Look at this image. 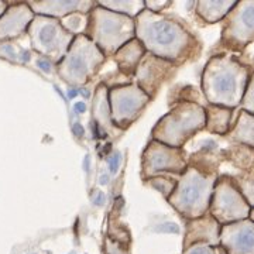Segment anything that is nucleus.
Wrapping results in <instances>:
<instances>
[{
    "label": "nucleus",
    "instance_id": "f3484780",
    "mask_svg": "<svg viewBox=\"0 0 254 254\" xmlns=\"http://www.w3.org/2000/svg\"><path fill=\"white\" fill-rule=\"evenodd\" d=\"M33 9L47 16H65L68 13H83L89 14L91 10L96 6L93 1H43L31 3Z\"/></svg>",
    "mask_w": 254,
    "mask_h": 254
},
{
    "label": "nucleus",
    "instance_id": "1a4fd4ad",
    "mask_svg": "<svg viewBox=\"0 0 254 254\" xmlns=\"http://www.w3.org/2000/svg\"><path fill=\"white\" fill-rule=\"evenodd\" d=\"M30 31L34 48L54 61H63L75 38L55 18L37 17Z\"/></svg>",
    "mask_w": 254,
    "mask_h": 254
},
{
    "label": "nucleus",
    "instance_id": "e433bc0d",
    "mask_svg": "<svg viewBox=\"0 0 254 254\" xmlns=\"http://www.w3.org/2000/svg\"><path fill=\"white\" fill-rule=\"evenodd\" d=\"M83 168H85V171H88V170H89V157H86V158H85V163H83Z\"/></svg>",
    "mask_w": 254,
    "mask_h": 254
},
{
    "label": "nucleus",
    "instance_id": "39448f33",
    "mask_svg": "<svg viewBox=\"0 0 254 254\" xmlns=\"http://www.w3.org/2000/svg\"><path fill=\"white\" fill-rule=\"evenodd\" d=\"M206 127V110L196 102H181L153 128V140L181 148L199 130Z\"/></svg>",
    "mask_w": 254,
    "mask_h": 254
},
{
    "label": "nucleus",
    "instance_id": "7c9ffc66",
    "mask_svg": "<svg viewBox=\"0 0 254 254\" xmlns=\"http://www.w3.org/2000/svg\"><path fill=\"white\" fill-rule=\"evenodd\" d=\"M37 65H38L43 71H46V72H50V71H51V63H50L48 60H38Z\"/></svg>",
    "mask_w": 254,
    "mask_h": 254
},
{
    "label": "nucleus",
    "instance_id": "c756f323",
    "mask_svg": "<svg viewBox=\"0 0 254 254\" xmlns=\"http://www.w3.org/2000/svg\"><path fill=\"white\" fill-rule=\"evenodd\" d=\"M108 164H109L110 173L116 174V171L119 170V164H120V153L119 151L113 153V155L108 160Z\"/></svg>",
    "mask_w": 254,
    "mask_h": 254
},
{
    "label": "nucleus",
    "instance_id": "4c0bfd02",
    "mask_svg": "<svg viewBox=\"0 0 254 254\" xmlns=\"http://www.w3.org/2000/svg\"><path fill=\"white\" fill-rule=\"evenodd\" d=\"M249 219H250V220H252V222L254 223V208L250 209V215H249Z\"/></svg>",
    "mask_w": 254,
    "mask_h": 254
},
{
    "label": "nucleus",
    "instance_id": "9b49d317",
    "mask_svg": "<svg viewBox=\"0 0 254 254\" xmlns=\"http://www.w3.org/2000/svg\"><path fill=\"white\" fill-rule=\"evenodd\" d=\"M188 168V163L182 148H174L153 140L143 153L141 163V177L155 178L165 173L184 174Z\"/></svg>",
    "mask_w": 254,
    "mask_h": 254
},
{
    "label": "nucleus",
    "instance_id": "393cba45",
    "mask_svg": "<svg viewBox=\"0 0 254 254\" xmlns=\"http://www.w3.org/2000/svg\"><path fill=\"white\" fill-rule=\"evenodd\" d=\"M88 21H89V14L72 13L71 16H68L64 20V28L66 31H69L71 34H73V33H82V31H86Z\"/></svg>",
    "mask_w": 254,
    "mask_h": 254
},
{
    "label": "nucleus",
    "instance_id": "412c9836",
    "mask_svg": "<svg viewBox=\"0 0 254 254\" xmlns=\"http://www.w3.org/2000/svg\"><path fill=\"white\" fill-rule=\"evenodd\" d=\"M108 98V88L105 83H102L98 86L96 89V95H95V99H93V115L96 119V126L99 127L100 130L106 134V128L115 126L113 122H112V115H110V105L109 102L106 100Z\"/></svg>",
    "mask_w": 254,
    "mask_h": 254
},
{
    "label": "nucleus",
    "instance_id": "423d86ee",
    "mask_svg": "<svg viewBox=\"0 0 254 254\" xmlns=\"http://www.w3.org/2000/svg\"><path fill=\"white\" fill-rule=\"evenodd\" d=\"M105 57L89 37L79 34L73 38L66 55L60 61V75L69 83L83 85L96 75L105 63Z\"/></svg>",
    "mask_w": 254,
    "mask_h": 254
},
{
    "label": "nucleus",
    "instance_id": "a878e982",
    "mask_svg": "<svg viewBox=\"0 0 254 254\" xmlns=\"http://www.w3.org/2000/svg\"><path fill=\"white\" fill-rule=\"evenodd\" d=\"M148 182H150L151 187H154L155 190H160L164 196L168 199L174 192V190H175L178 181H174V180H170V178H164V177H155V178L148 180Z\"/></svg>",
    "mask_w": 254,
    "mask_h": 254
},
{
    "label": "nucleus",
    "instance_id": "6e6552de",
    "mask_svg": "<svg viewBox=\"0 0 254 254\" xmlns=\"http://www.w3.org/2000/svg\"><path fill=\"white\" fill-rule=\"evenodd\" d=\"M254 43V1H237L223 20L219 46L229 51H243Z\"/></svg>",
    "mask_w": 254,
    "mask_h": 254
},
{
    "label": "nucleus",
    "instance_id": "f8f14e48",
    "mask_svg": "<svg viewBox=\"0 0 254 254\" xmlns=\"http://www.w3.org/2000/svg\"><path fill=\"white\" fill-rule=\"evenodd\" d=\"M175 65L163 58L145 53L136 69V85L150 96L154 98L167 78L171 75Z\"/></svg>",
    "mask_w": 254,
    "mask_h": 254
},
{
    "label": "nucleus",
    "instance_id": "2eb2a0df",
    "mask_svg": "<svg viewBox=\"0 0 254 254\" xmlns=\"http://www.w3.org/2000/svg\"><path fill=\"white\" fill-rule=\"evenodd\" d=\"M33 18V11L27 4H17L0 18V40L20 34Z\"/></svg>",
    "mask_w": 254,
    "mask_h": 254
},
{
    "label": "nucleus",
    "instance_id": "aec40b11",
    "mask_svg": "<svg viewBox=\"0 0 254 254\" xmlns=\"http://www.w3.org/2000/svg\"><path fill=\"white\" fill-rule=\"evenodd\" d=\"M227 137L235 143L254 148V115L240 110L236 123L232 126Z\"/></svg>",
    "mask_w": 254,
    "mask_h": 254
},
{
    "label": "nucleus",
    "instance_id": "f03ea898",
    "mask_svg": "<svg viewBox=\"0 0 254 254\" xmlns=\"http://www.w3.org/2000/svg\"><path fill=\"white\" fill-rule=\"evenodd\" d=\"M252 73L236 57H212L202 73V89L209 105L227 109L240 106Z\"/></svg>",
    "mask_w": 254,
    "mask_h": 254
},
{
    "label": "nucleus",
    "instance_id": "2f4dec72",
    "mask_svg": "<svg viewBox=\"0 0 254 254\" xmlns=\"http://www.w3.org/2000/svg\"><path fill=\"white\" fill-rule=\"evenodd\" d=\"M92 200H93V203H95V205H98V206L103 205V203H105V193L98 192L95 196H92Z\"/></svg>",
    "mask_w": 254,
    "mask_h": 254
},
{
    "label": "nucleus",
    "instance_id": "58836bf2",
    "mask_svg": "<svg viewBox=\"0 0 254 254\" xmlns=\"http://www.w3.org/2000/svg\"><path fill=\"white\" fill-rule=\"evenodd\" d=\"M3 10H4V4H3V3H0V13H1Z\"/></svg>",
    "mask_w": 254,
    "mask_h": 254
},
{
    "label": "nucleus",
    "instance_id": "c9c22d12",
    "mask_svg": "<svg viewBox=\"0 0 254 254\" xmlns=\"http://www.w3.org/2000/svg\"><path fill=\"white\" fill-rule=\"evenodd\" d=\"M76 95H78V91H76V89H69V93H68V96H69L71 99H72V98H75Z\"/></svg>",
    "mask_w": 254,
    "mask_h": 254
},
{
    "label": "nucleus",
    "instance_id": "c85d7f7f",
    "mask_svg": "<svg viewBox=\"0 0 254 254\" xmlns=\"http://www.w3.org/2000/svg\"><path fill=\"white\" fill-rule=\"evenodd\" d=\"M170 4H171V1H145V9L153 11V13H161Z\"/></svg>",
    "mask_w": 254,
    "mask_h": 254
},
{
    "label": "nucleus",
    "instance_id": "b1692460",
    "mask_svg": "<svg viewBox=\"0 0 254 254\" xmlns=\"http://www.w3.org/2000/svg\"><path fill=\"white\" fill-rule=\"evenodd\" d=\"M100 7L136 18L145 9V1H98Z\"/></svg>",
    "mask_w": 254,
    "mask_h": 254
},
{
    "label": "nucleus",
    "instance_id": "6ab92c4d",
    "mask_svg": "<svg viewBox=\"0 0 254 254\" xmlns=\"http://www.w3.org/2000/svg\"><path fill=\"white\" fill-rule=\"evenodd\" d=\"M206 130L219 136H227L232 128L233 109L215 105H206Z\"/></svg>",
    "mask_w": 254,
    "mask_h": 254
},
{
    "label": "nucleus",
    "instance_id": "4468645a",
    "mask_svg": "<svg viewBox=\"0 0 254 254\" xmlns=\"http://www.w3.org/2000/svg\"><path fill=\"white\" fill-rule=\"evenodd\" d=\"M220 230L222 226L210 213L199 219L190 220L187 225V232L184 237V250L196 243L219 247L220 246Z\"/></svg>",
    "mask_w": 254,
    "mask_h": 254
},
{
    "label": "nucleus",
    "instance_id": "9d476101",
    "mask_svg": "<svg viewBox=\"0 0 254 254\" xmlns=\"http://www.w3.org/2000/svg\"><path fill=\"white\" fill-rule=\"evenodd\" d=\"M151 98L136 83L113 86L109 91L112 122L115 126L126 128L144 110Z\"/></svg>",
    "mask_w": 254,
    "mask_h": 254
},
{
    "label": "nucleus",
    "instance_id": "ddd939ff",
    "mask_svg": "<svg viewBox=\"0 0 254 254\" xmlns=\"http://www.w3.org/2000/svg\"><path fill=\"white\" fill-rule=\"evenodd\" d=\"M225 254H254V223L245 219L222 226L220 246Z\"/></svg>",
    "mask_w": 254,
    "mask_h": 254
},
{
    "label": "nucleus",
    "instance_id": "f257e3e1",
    "mask_svg": "<svg viewBox=\"0 0 254 254\" xmlns=\"http://www.w3.org/2000/svg\"><path fill=\"white\" fill-rule=\"evenodd\" d=\"M134 23L137 40L158 58L180 65L199 53L198 38L174 18L144 9Z\"/></svg>",
    "mask_w": 254,
    "mask_h": 254
},
{
    "label": "nucleus",
    "instance_id": "20e7f679",
    "mask_svg": "<svg viewBox=\"0 0 254 254\" xmlns=\"http://www.w3.org/2000/svg\"><path fill=\"white\" fill-rule=\"evenodd\" d=\"M105 55H115L122 47L136 38L134 18L96 6L89 13L85 31Z\"/></svg>",
    "mask_w": 254,
    "mask_h": 254
},
{
    "label": "nucleus",
    "instance_id": "bb28decb",
    "mask_svg": "<svg viewBox=\"0 0 254 254\" xmlns=\"http://www.w3.org/2000/svg\"><path fill=\"white\" fill-rule=\"evenodd\" d=\"M240 106H242V110H245L250 115H254V71L250 76V81L247 83L245 96H243Z\"/></svg>",
    "mask_w": 254,
    "mask_h": 254
},
{
    "label": "nucleus",
    "instance_id": "5701e85b",
    "mask_svg": "<svg viewBox=\"0 0 254 254\" xmlns=\"http://www.w3.org/2000/svg\"><path fill=\"white\" fill-rule=\"evenodd\" d=\"M232 178L250 208H254V167L239 171L236 175H232Z\"/></svg>",
    "mask_w": 254,
    "mask_h": 254
},
{
    "label": "nucleus",
    "instance_id": "a211bd4d",
    "mask_svg": "<svg viewBox=\"0 0 254 254\" xmlns=\"http://www.w3.org/2000/svg\"><path fill=\"white\" fill-rule=\"evenodd\" d=\"M236 0H220V1H205L200 0L195 3V11L205 23L213 24L225 20L230 10L236 6Z\"/></svg>",
    "mask_w": 254,
    "mask_h": 254
},
{
    "label": "nucleus",
    "instance_id": "473e14b6",
    "mask_svg": "<svg viewBox=\"0 0 254 254\" xmlns=\"http://www.w3.org/2000/svg\"><path fill=\"white\" fill-rule=\"evenodd\" d=\"M72 133L76 137H79V138H81V137H83V133H85V130H83V127H82V125H79V123H76V125H73Z\"/></svg>",
    "mask_w": 254,
    "mask_h": 254
},
{
    "label": "nucleus",
    "instance_id": "dca6fc26",
    "mask_svg": "<svg viewBox=\"0 0 254 254\" xmlns=\"http://www.w3.org/2000/svg\"><path fill=\"white\" fill-rule=\"evenodd\" d=\"M145 53L147 51H145L144 46L137 38H133L131 41L125 44L115 54V61L118 64L120 72L127 78L133 76L136 73L137 66H138L140 61L143 60Z\"/></svg>",
    "mask_w": 254,
    "mask_h": 254
},
{
    "label": "nucleus",
    "instance_id": "0eeeda50",
    "mask_svg": "<svg viewBox=\"0 0 254 254\" xmlns=\"http://www.w3.org/2000/svg\"><path fill=\"white\" fill-rule=\"evenodd\" d=\"M250 209L232 175H219L209 206V213L218 220L219 225L225 226L249 219Z\"/></svg>",
    "mask_w": 254,
    "mask_h": 254
},
{
    "label": "nucleus",
    "instance_id": "4be33fe9",
    "mask_svg": "<svg viewBox=\"0 0 254 254\" xmlns=\"http://www.w3.org/2000/svg\"><path fill=\"white\" fill-rule=\"evenodd\" d=\"M222 157L225 161L233 164L239 171H245L254 167V148L245 144L235 143L222 151Z\"/></svg>",
    "mask_w": 254,
    "mask_h": 254
},
{
    "label": "nucleus",
    "instance_id": "cd10ccee",
    "mask_svg": "<svg viewBox=\"0 0 254 254\" xmlns=\"http://www.w3.org/2000/svg\"><path fill=\"white\" fill-rule=\"evenodd\" d=\"M219 247H213V246L205 245V243H196L192 245L188 249L184 250L182 254H219Z\"/></svg>",
    "mask_w": 254,
    "mask_h": 254
},
{
    "label": "nucleus",
    "instance_id": "7ed1b4c3",
    "mask_svg": "<svg viewBox=\"0 0 254 254\" xmlns=\"http://www.w3.org/2000/svg\"><path fill=\"white\" fill-rule=\"evenodd\" d=\"M218 174H203L188 167L182 174L168 202L188 220L199 219L209 213Z\"/></svg>",
    "mask_w": 254,
    "mask_h": 254
},
{
    "label": "nucleus",
    "instance_id": "72a5a7b5",
    "mask_svg": "<svg viewBox=\"0 0 254 254\" xmlns=\"http://www.w3.org/2000/svg\"><path fill=\"white\" fill-rule=\"evenodd\" d=\"M73 109H75V112H78V113H83V112L86 110V103H83V102H78V103H75V105H73Z\"/></svg>",
    "mask_w": 254,
    "mask_h": 254
},
{
    "label": "nucleus",
    "instance_id": "f704fd0d",
    "mask_svg": "<svg viewBox=\"0 0 254 254\" xmlns=\"http://www.w3.org/2000/svg\"><path fill=\"white\" fill-rule=\"evenodd\" d=\"M108 181H109V177H108V175H102V177H100V184H102V185L108 184Z\"/></svg>",
    "mask_w": 254,
    "mask_h": 254
}]
</instances>
